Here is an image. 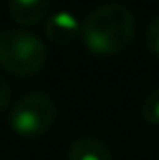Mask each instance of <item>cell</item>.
Listing matches in <instances>:
<instances>
[{
    "instance_id": "6da1fadb",
    "label": "cell",
    "mask_w": 159,
    "mask_h": 160,
    "mask_svg": "<svg viewBox=\"0 0 159 160\" xmlns=\"http://www.w3.org/2000/svg\"><path fill=\"white\" fill-rule=\"evenodd\" d=\"M80 39L96 57L120 55L135 39V14L120 2L100 4L84 16Z\"/></svg>"
},
{
    "instance_id": "7a4b0ae2",
    "label": "cell",
    "mask_w": 159,
    "mask_h": 160,
    "mask_svg": "<svg viewBox=\"0 0 159 160\" xmlns=\"http://www.w3.org/2000/svg\"><path fill=\"white\" fill-rule=\"evenodd\" d=\"M49 59L47 47L37 35L25 28L0 32V67L16 77H31L43 71Z\"/></svg>"
},
{
    "instance_id": "3957f363",
    "label": "cell",
    "mask_w": 159,
    "mask_h": 160,
    "mask_svg": "<svg viewBox=\"0 0 159 160\" xmlns=\"http://www.w3.org/2000/svg\"><path fill=\"white\" fill-rule=\"evenodd\" d=\"M57 106L45 91H31L19 98L8 113V126L23 138H39L51 130Z\"/></svg>"
},
{
    "instance_id": "277c9868",
    "label": "cell",
    "mask_w": 159,
    "mask_h": 160,
    "mask_svg": "<svg viewBox=\"0 0 159 160\" xmlns=\"http://www.w3.org/2000/svg\"><path fill=\"white\" fill-rule=\"evenodd\" d=\"M80 28H82V22L76 18L74 12L59 10L47 16L43 31L49 43L57 47H68L80 37Z\"/></svg>"
},
{
    "instance_id": "5b68a950",
    "label": "cell",
    "mask_w": 159,
    "mask_h": 160,
    "mask_svg": "<svg viewBox=\"0 0 159 160\" xmlns=\"http://www.w3.org/2000/svg\"><path fill=\"white\" fill-rule=\"evenodd\" d=\"M51 0H8V12L20 27H35L47 18Z\"/></svg>"
},
{
    "instance_id": "8992f818",
    "label": "cell",
    "mask_w": 159,
    "mask_h": 160,
    "mask_svg": "<svg viewBox=\"0 0 159 160\" xmlns=\"http://www.w3.org/2000/svg\"><path fill=\"white\" fill-rule=\"evenodd\" d=\"M68 160H114V156L102 140L84 136L69 144Z\"/></svg>"
},
{
    "instance_id": "52a82bcc",
    "label": "cell",
    "mask_w": 159,
    "mask_h": 160,
    "mask_svg": "<svg viewBox=\"0 0 159 160\" xmlns=\"http://www.w3.org/2000/svg\"><path fill=\"white\" fill-rule=\"evenodd\" d=\"M141 116L145 122L159 126V87L145 95L143 103H141Z\"/></svg>"
},
{
    "instance_id": "ba28073f",
    "label": "cell",
    "mask_w": 159,
    "mask_h": 160,
    "mask_svg": "<svg viewBox=\"0 0 159 160\" xmlns=\"http://www.w3.org/2000/svg\"><path fill=\"white\" fill-rule=\"evenodd\" d=\"M145 47L151 55L159 59V14L153 16L145 28Z\"/></svg>"
},
{
    "instance_id": "9c48e42d",
    "label": "cell",
    "mask_w": 159,
    "mask_h": 160,
    "mask_svg": "<svg viewBox=\"0 0 159 160\" xmlns=\"http://www.w3.org/2000/svg\"><path fill=\"white\" fill-rule=\"evenodd\" d=\"M10 99H12V89L8 85V81L0 75V112H4L10 106Z\"/></svg>"
},
{
    "instance_id": "30bf717a",
    "label": "cell",
    "mask_w": 159,
    "mask_h": 160,
    "mask_svg": "<svg viewBox=\"0 0 159 160\" xmlns=\"http://www.w3.org/2000/svg\"><path fill=\"white\" fill-rule=\"evenodd\" d=\"M0 160H6V158H0Z\"/></svg>"
}]
</instances>
